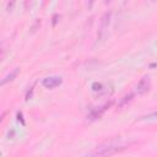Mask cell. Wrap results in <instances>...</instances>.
<instances>
[{
    "mask_svg": "<svg viewBox=\"0 0 157 157\" xmlns=\"http://www.w3.org/2000/svg\"><path fill=\"white\" fill-rule=\"evenodd\" d=\"M132 99V94L130 93V94H128V96H125V97H123V99H121V102H120V105H124L126 102H130Z\"/></svg>",
    "mask_w": 157,
    "mask_h": 157,
    "instance_id": "52a82bcc",
    "label": "cell"
},
{
    "mask_svg": "<svg viewBox=\"0 0 157 157\" xmlns=\"http://www.w3.org/2000/svg\"><path fill=\"white\" fill-rule=\"evenodd\" d=\"M129 142H119V141H109L104 145L98 146L94 151H92L90 155H87L86 157H109L117 152H120L123 150H125L126 147H129Z\"/></svg>",
    "mask_w": 157,
    "mask_h": 157,
    "instance_id": "6da1fadb",
    "label": "cell"
},
{
    "mask_svg": "<svg viewBox=\"0 0 157 157\" xmlns=\"http://www.w3.org/2000/svg\"><path fill=\"white\" fill-rule=\"evenodd\" d=\"M18 72H20V69L17 67V69H15L12 72H10L9 75H6L4 78H2V81H1V85H5V83H7L9 81H12L17 75H18Z\"/></svg>",
    "mask_w": 157,
    "mask_h": 157,
    "instance_id": "5b68a950",
    "label": "cell"
},
{
    "mask_svg": "<svg viewBox=\"0 0 157 157\" xmlns=\"http://www.w3.org/2000/svg\"><path fill=\"white\" fill-rule=\"evenodd\" d=\"M104 109H105V108H102V109H93V110L90 113L88 118H90V119H97V118H99V117L102 115V113L104 112Z\"/></svg>",
    "mask_w": 157,
    "mask_h": 157,
    "instance_id": "8992f818",
    "label": "cell"
},
{
    "mask_svg": "<svg viewBox=\"0 0 157 157\" xmlns=\"http://www.w3.org/2000/svg\"><path fill=\"white\" fill-rule=\"evenodd\" d=\"M61 82H63L61 77H59V76H49V77H45L42 83H43V86L45 88H54V87H58L59 85H61Z\"/></svg>",
    "mask_w": 157,
    "mask_h": 157,
    "instance_id": "3957f363",
    "label": "cell"
},
{
    "mask_svg": "<svg viewBox=\"0 0 157 157\" xmlns=\"http://www.w3.org/2000/svg\"><path fill=\"white\" fill-rule=\"evenodd\" d=\"M110 16L112 13L110 12H105L103 16H102V20H101V27H99V31H98V34H97V39L98 40H103L107 36V29L109 27V23H110Z\"/></svg>",
    "mask_w": 157,
    "mask_h": 157,
    "instance_id": "7a4b0ae2",
    "label": "cell"
},
{
    "mask_svg": "<svg viewBox=\"0 0 157 157\" xmlns=\"http://www.w3.org/2000/svg\"><path fill=\"white\" fill-rule=\"evenodd\" d=\"M144 118H157V110H156V112H152V113H150V114H147V115L144 117Z\"/></svg>",
    "mask_w": 157,
    "mask_h": 157,
    "instance_id": "ba28073f",
    "label": "cell"
},
{
    "mask_svg": "<svg viewBox=\"0 0 157 157\" xmlns=\"http://www.w3.org/2000/svg\"><path fill=\"white\" fill-rule=\"evenodd\" d=\"M148 90H150V81H148V78H147V77L141 78L140 82H139L137 86H136V91H137V93L142 94V93H146Z\"/></svg>",
    "mask_w": 157,
    "mask_h": 157,
    "instance_id": "277c9868",
    "label": "cell"
}]
</instances>
